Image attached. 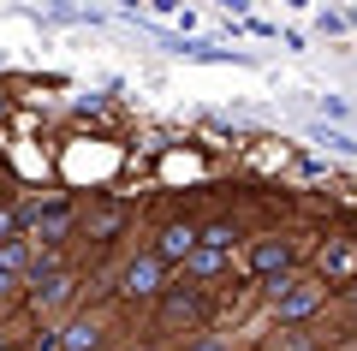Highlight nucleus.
<instances>
[{
	"label": "nucleus",
	"instance_id": "obj_12",
	"mask_svg": "<svg viewBox=\"0 0 357 351\" xmlns=\"http://www.w3.org/2000/svg\"><path fill=\"white\" fill-rule=\"evenodd\" d=\"M96 345H102V327L89 322V315H77V322L60 334V351H96Z\"/></svg>",
	"mask_w": 357,
	"mask_h": 351
},
{
	"label": "nucleus",
	"instance_id": "obj_1",
	"mask_svg": "<svg viewBox=\"0 0 357 351\" xmlns=\"http://www.w3.org/2000/svg\"><path fill=\"white\" fill-rule=\"evenodd\" d=\"M244 262H250V274H256V280H280V274H292L298 251H292V239H280V232H274V239H256Z\"/></svg>",
	"mask_w": 357,
	"mask_h": 351
},
{
	"label": "nucleus",
	"instance_id": "obj_14",
	"mask_svg": "<svg viewBox=\"0 0 357 351\" xmlns=\"http://www.w3.org/2000/svg\"><path fill=\"white\" fill-rule=\"evenodd\" d=\"M191 351H220V339H203V345H191Z\"/></svg>",
	"mask_w": 357,
	"mask_h": 351
},
{
	"label": "nucleus",
	"instance_id": "obj_2",
	"mask_svg": "<svg viewBox=\"0 0 357 351\" xmlns=\"http://www.w3.org/2000/svg\"><path fill=\"white\" fill-rule=\"evenodd\" d=\"M119 292H126V298H161V292H167V268L155 262L149 251L131 256V262L119 268Z\"/></svg>",
	"mask_w": 357,
	"mask_h": 351
},
{
	"label": "nucleus",
	"instance_id": "obj_11",
	"mask_svg": "<svg viewBox=\"0 0 357 351\" xmlns=\"http://www.w3.org/2000/svg\"><path fill=\"white\" fill-rule=\"evenodd\" d=\"M197 244H203V251L232 256V244H238V226H232V221H208V226H197Z\"/></svg>",
	"mask_w": 357,
	"mask_h": 351
},
{
	"label": "nucleus",
	"instance_id": "obj_13",
	"mask_svg": "<svg viewBox=\"0 0 357 351\" xmlns=\"http://www.w3.org/2000/svg\"><path fill=\"white\" fill-rule=\"evenodd\" d=\"M316 143H328L333 155H351V161H357V137H351V131H340V126H316Z\"/></svg>",
	"mask_w": 357,
	"mask_h": 351
},
{
	"label": "nucleus",
	"instance_id": "obj_9",
	"mask_svg": "<svg viewBox=\"0 0 357 351\" xmlns=\"http://www.w3.org/2000/svg\"><path fill=\"white\" fill-rule=\"evenodd\" d=\"M24 286H30V304H36V315H42V310H60V304L72 298V280H66V274H30Z\"/></svg>",
	"mask_w": 357,
	"mask_h": 351
},
{
	"label": "nucleus",
	"instance_id": "obj_4",
	"mask_svg": "<svg viewBox=\"0 0 357 351\" xmlns=\"http://www.w3.org/2000/svg\"><path fill=\"white\" fill-rule=\"evenodd\" d=\"M197 251V226L191 221H173V226H161V239H155L149 244V256H155V262H185V256H191Z\"/></svg>",
	"mask_w": 357,
	"mask_h": 351
},
{
	"label": "nucleus",
	"instance_id": "obj_6",
	"mask_svg": "<svg viewBox=\"0 0 357 351\" xmlns=\"http://www.w3.org/2000/svg\"><path fill=\"white\" fill-rule=\"evenodd\" d=\"M30 262H36L30 239H6V244H0V298H6L18 280H30Z\"/></svg>",
	"mask_w": 357,
	"mask_h": 351
},
{
	"label": "nucleus",
	"instance_id": "obj_15",
	"mask_svg": "<svg viewBox=\"0 0 357 351\" xmlns=\"http://www.w3.org/2000/svg\"><path fill=\"white\" fill-rule=\"evenodd\" d=\"M0 351H6V339H0Z\"/></svg>",
	"mask_w": 357,
	"mask_h": 351
},
{
	"label": "nucleus",
	"instance_id": "obj_7",
	"mask_svg": "<svg viewBox=\"0 0 357 351\" xmlns=\"http://www.w3.org/2000/svg\"><path fill=\"white\" fill-rule=\"evenodd\" d=\"M316 310H321V286H310V280H292V292L274 304V315H280V322H310Z\"/></svg>",
	"mask_w": 357,
	"mask_h": 351
},
{
	"label": "nucleus",
	"instance_id": "obj_8",
	"mask_svg": "<svg viewBox=\"0 0 357 351\" xmlns=\"http://www.w3.org/2000/svg\"><path fill=\"white\" fill-rule=\"evenodd\" d=\"M30 232L48 244H60L72 232V202H48V209H30Z\"/></svg>",
	"mask_w": 357,
	"mask_h": 351
},
{
	"label": "nucleus",
	"instance_id": "obj_5",
	"mask_svg": "<svg viewBox=\"0 0 357 351\" xmlns=\"http://www.w3.org/2000/svg\"><path fill=\"white\" fill-rule=\"evenodd\" d=\"M161 322L167 327H203V298H197V286H173V292H161Z\"/></svg>",
	"mask_w": 357,
	"mask_h": 351
},
{
	"label": "nucleus",
	"instance_id": "obj_3",
	"mask_svg": "<svg viewBox=\"0 0 357 351\" xmlns=\"http://www.w3.org/2000/svg\"><path fill=\"white\" fill-rule=\"evenodd\" d=\"M321 280L328 286H351L357 280V239H328L321 244Z\"/></svg>",
	"mask_w": 357,
	"mask_h": 351
},
{
	"label": "nucleus",
	"instance_id": "obj_10",
	"mask_svg": "<svg viewBox=\"0 0 357 351\" xmlns=\"http://www.w3.org/2000/svg\"><path fill=\"white\" fill-rule=\"evenodd\" d=\"M232 268V256H220V251H203V244H197L191 256H185V274L191 280H215V274H227Z\"/></svg>",
	"mask_w": 357,
	"mask_h": 351
}]
</instances>
